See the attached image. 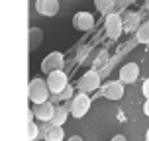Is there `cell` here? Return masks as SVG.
I'll list each match as a JSON object with an SVG mask.
<instances>
[{
  "label": "cell",
  "mask_w": 149,
  "mask_h": 141,
  "mask_svg": "<svg viewBox=\"0 0 149 141\" xmlns=\"http://www.w3.org/2000/svg\"><path fill=\"white\" fill-rule=\"evenodd\" d=\"M49 86H47V81H41V78H31L30 84H28V98L33 104H43L47 102V96H49Z\"/></svg>",
  "instance_id": "obj_1"
},
{
  "label": "cell",
  "mask_w": 149,
  "mask_h": 141,
  "mask_svg": "<svg viewBox=\"0 0 149 141\" xmlns=\"http://www.w3.org/2000/svg\"><path fill=\"white\" fill-rule=\"evenodd\" d=\"M69 110L73 114L77 119H81L86 116V112L90 110V98L88 94H84V92H79L77 96L71 100V106H69Z\"/></svg>",
  "instance_id": "obj_2"
},
{
  "label": "cell",
  "mask_w": 149,
  "mask_h": 141,
  "mask_svg": "<svg viewBox=\"0 0 149 141\" xmlns=\"http://www.w3.org/2000/svg\"><path fill=\"white\" fill-rule=\"evenodd\" d=\"M47 86L51 90V94H57L59 96L63 90L67 88V74L63 73V71H53V73L47 74Z\"/></svg>",
  "instance_id": "obj_3"
},
{
  "label": "cell",
  "mask_w": 149,
  "mask_h": 141,
  "mask_svg": "<svg viewBox=\"0 0 149 141\" xmlns=\"http://www.w3.org/2000/svg\"><path fill=\"white\" fill-rule=\"evenodd\" d=\"M65 65V57H63V53L59 51H51L43 61H41V71L43 73H53V71H61Z\"/></svg>",
  "instance_id": "obj_4"
},
{
  "label": "cell",
  "mask_w": 149,
  "mask_h": 141,
  "mask_svg": "<svg viewBox=\"0 0 149 141\" xmlns=\"http://www.w3.org/2000/svg\"><path fill=\"white\" fill-rule=\"evenodd\" d=\"M79 88H81V92H84V94H88V92H92V90L100 88V74H98L96 71L84 73L81 76V81H79Z\"/></svg>",
  "instance_id": "obj_5"
},
{
  "label": "cell",
  "mask_w": 149,
  "mask_h": 141,
  "mask_svg": "<svg viewBox=\"0 0 149 141\" xmlns=\"http://www.w3.org/2000/svg\"><path fill=\"white\" fill-rule=\"evenodd\" d=\"M122 30H124V26H122V18L118 14L106 16V33H108L110 39H118L122 35Z\"/></svg>",
  "instance_id": "obj_6"
},
{
  "label": "cell",
  "mask_w": 149,
  "mask_h": 141,
  "mask_svg": "<svg viewBox=\"0 0 149 141\" xmlns=\"http://www.w3.org/2000/svg\"><path fill=\"white\" fill-rule=\"evenodd\" d=\"M139 76V65L137 63H126L124 67L120 69V81L124 84H132L137 81Z\"/></svg>",
  "instance_id": "obj_7"
},
{
  "label": "cell",
  "mask_w": 149,
  "mask_h": 141,
  "mask_svg": "<svg viewBox=\"0 0 149 141\" xmlns=\"http://www.w3.org/2000/svg\"><path fill=\"white\" fill-rule=\"evenodd\" d=\"M92 26H94V18H92V14H88V12H77V14L73 16V28L74 30L86 31V30H90Z\"/></svg>",
  "instance_id": "obj_8"
},
{
  "label": "cell",
  "mask_w": 149,
  "mask_h": 141,
  "mask_svg": "<svg viewBox=\"0 0 149 141\" xmlns=\"http://www.w3.org/2000/svg\"><path fill=\"white\" fill-rule=\"evenodd\" d=\"M102 88H104V96L108 100H120L124 96V82L122 81H110Z\"/></svg>",
  "instance_id": "obj_9"
},
{
  "label": "cell",
  "mask_w": 149,
  "mask_h": 141,
  "mask_svg": "<svg viewBox=\"0 0 149 141\" xmlns=\"http://www.w3.org/2000/svg\"><path fill=\"white\" fill-rule=\"evenodd\" d=\"M36 10L41 16H47L51 18L59 12V0H37L36 2Z\"/></svg>",
  "instance_id": "obj_10"
},
{
  "label": "cell",
  "mask_w": 149,
  "mask_h": 141,
  "mask_svg": "<svg viewBox=\"0 0 149 141\" xmlns=\"http://www.w3.org/2000/svg\"><path fill=\"white\" fill-rule=\"evenodd\" d=\"M33 114H36V118L41 119V122H51V119H53V114H55V106L49 104V102L36 104V108H33Z\"/></svg>",
  "instance_id": "obj_11"
},
{
  "label": "cell",
  "mask_w": 149,
  "mask_h": 141,
  "mask_svg": "<svg viewBox=\"0 0 149 141\" xmlns=\"http://www.w3.org/2000/svg\"><path fill=\"white\" fill-rule=\"evenodd\" d=\"M28 45H30V51H36L37 47L41 45V41H43V31L39 30V28H30V31H28Z\"/></svg>",
  "instance_id": "obj_12"
},
{
  "label": "cell",
  "mask_w": 149,
  "mask_h": 141,
  "mask_svg": "<svg viewBox=\"0 0 149 141\" xmlns=\"http://www.w3.org/2000/svg\"><path fill=\"white\" fill-rule=\"evenodd\" d=\"M67 114H69V110H67V108H65V106H55V114H53L51 126L63 127V124L67 122Z\"/></svg>",
  "instance_id": "obj_13"
},
{
  "label": "cell",
  "mask_w": 149,
  "mask_h": 141,
  "mask_svg": "<svg viewBox=\"0 0 149 141\" xmlns=\"http://www.w3.org/2000/svg\"><path fill=\"white\" fill-rule=\"evenodd\" d=\"M63 137H65V131H63V127L57 126H51L45 133V141H63Z\"/></svg>",
  "instance_id": "obj_14"
},
{
  "label": "cell",
  "mask_w": 149,
  "mask_h": 141,
  "mask_svg": "<svg viewBox=\"0 0 149 141\" xmlns=\"http://www.w3.org/2000/svg\"><path fill=\"white\" fill-rule=\"evenodd\" d=\"M137 41L143 43V45L149 43V24H141L137 28Z\"/></svg>",
  "instance_id": "obj_15"
},
{
  "label": "cell",
  "mask_w": 149,
  "mask_h": 141,
  "mask_svg": "<svg viewBox=\"0 0 149 141\" xmlns=\"http://www.w3.org/2000/svg\"><path fill=\"white\" fill-rule=\"evenodd\" d=\"M94 6H96L98 12L106 14V12H110V8L114 6V0H94Z\"/></svg>",
  "instance_id": "obj_16"
},
{
  "label": "cell",
  "mask_w": 149,
  "mask_h": 141,
  "mask_svg": "<svg viewBox=\"0 0 149 141\" xmlns=\"http://www.w3.org/2000/svg\"><path fill=\"white\" fill-rule=\"evenodd\" d=\"M39 137V127L33 122H28V141H37Z\"/></svg>",
  "instance_id": "obj_17"
},
{
  "label": "cell",
  "mask_w": 149,
  "mask_h": 141,
  "mask_svg": "<svg viewBox=\"0 0 149 141\" xmlns=\"http://www.w3.org/2000/svg\"><path fill=\"white\" fill-rule=\"evenodd\" d=\"M59 96L63 98V100H69V102H71V100L74 98V96H73V86H67V88L63 90V92H61Z\"/></svg>",
  "instance_id": "obj_18"
},
{
  "label": "cell",
  "mask_w": 149,
  "mask_h": 141,
  "mask_svg": "<svg viewBox=\"0 0 149 141\" xmlns=\"http://www.w3.org/2000/svg\"><path fill=\"white\" fill-rule=\"evenodd\" d=\"M141 90H143V96L149 100V78H145L143 81V86H141Z\"/></svg>",
  "instance_id": "obj_19"
},
{
  "label": "cell",
  "mask_w": 149,
  "mask_h": 141,
  "mask_svg": "<svg viewBox=\"0 0 149 141\" xmlns=\"http://www.w3.org/2000/svg\"><path fill=\"white\" fill-rule=\"evenodd\" d=\"M110 141H127V139H126V135H120V133H118V135H114Z\"/></svg>",
  "instance_id": "obj_20"
},
{
  "label": "cell",
  "mask_w": 149,
  "mask_h": 141,
  "mask_svg": "<svg viewBox=\"0 0 149 141\" xmlns=\"http://www.w3.org/2000/svg\"><path fill=\"white\" fill-rule=\"evenodd\" d=\"M143 114L149 116V100H145V104H143Z\"/></svg>",
  "instance_id": "obj_21"
},
{
  "label": "cell",
  "mask_w": 149,
  "mask_h": 141,
  "mask_svg": "<svg viewBox=\"0 0 149 141\" xmlns=\"http://www.w3.org/2000/svg\"><path fill=\"white\" fill-rule=\"evenodd\" d=\"M67 141H84L82 137H79V135H73V137H69Z\"/></svg>",
  "instance_id": "obj_22"
}]
</instances>
